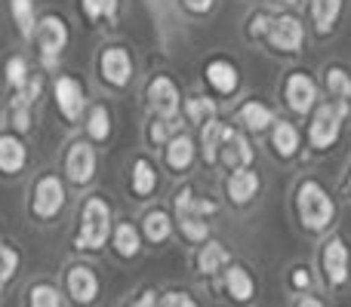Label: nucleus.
<instances>
[{
	"mask_svg": "<svg viewBox=\"0 0 351 307\" xmlns=\"http://www.w3.org/2000/svg\"><path fill=\"white\" fill-rule=\"evenodd\" d=\"M299 304H311V307H317L321 302H317V298H299Z\"/></svg>",
	"mask_w": 351,
	"mask_h": 307,
	"instance_id": "37998d69",
	"label": "nucleus"
},
{
	"mask_svg": "<svg viewBox=\"0 0 351 307\" xmlns=\"http://www.w3.org/2000/svg\"><path fill=\"white\" fill-rule=\"evenodd\" d=\"M173 234V222H170V215H167L164 209H152L145 215V237L152 243H164L167 237Z\"/></svg>",
	"mask_w": 351,
	"mask_h": 307,
	"instance_id": "c85d7f7f",
	"label": "nucleus"
},
{
	"mask_svg": "<svg viewBox=\"0 0 351 307\" xmlns=\"http://www.w3.org/2000/svg\"><path fill=\"white\" fill-rule=\"evenodd\" d=\"M280 3H299V0H280Z\"/></svg>",
	"mask_w": 351,
	"mask_h": 307,
	"instance_id": "c03bdc74",
	"label": "nucleus"
},
{
	"mask_svg": "<svg viewBox=\"0 0 351 307\" xmlns=\"http://www.w3.org/2000/svg\"><path fill=\"white\" fill-rule=\"evenodd\" d=\"M206 83H210L216 92L228 96V92L237 90L241 77H237V68L231 65L228 59H216V62H210V65H206Z\"/></svg>",
	"mask_w": 351,
	"mask_h": 307,
	"instance_id": "a211bd4d",
	"label": "nucleus"
},
{
	"mask_svg": "<svg viewBox=\"0 0 351 307\" xmlns=\"http://www.w3.org/2000/svg\"><path fill=\"white\" fill-rule=\"evenodd\" d=\"M148 105L154 108L158 117H167V120H176L179 114V90L170 77L158 74V77L148 83Z\"/></svg>",
	"mask_w": 351,
	"mask_h": 307,
	"instance_id": "9d476101",
	"label": "nucleus"
},
{
	"mask_svg": "<svg viewBox=\"0 0 351 307\" xmlns=\"http://www.w3.org/2000/svg\"><path fill=\"white\" fill-rule=\"evenodd\" d=\"M111 234V209L102 197H90L80 206V222L77 234H74V249L80 252H96L108 243Z\"/></svg>",
	"mask_w": 351,
	"mask_h": 307,
	"instance_id": "f03ea898",
	"label": "nucleus"
},
{
	"mask_svg": "<svg viewBox=\"0 0 351 307\" xmlns=\"http://www.w3.org/2000/svg\"><path fill=\"white\" fill-rule=\"evenodd\" d=\"M225 191H228L231 203H237V206L250 203V200L256 197V191H259V175H256L250 166L234 169V172L228 175V181H225Z\"/></svg>",
	"mask_w": 351,
	"mask_h": 307,
	"instance_id": "2eb2a0df",
	"label": "nucleus"
},
{
	"mask_svg": "<svg viewBox=\"0 0 351 307\" xmlns=\"http://www.w3.org/2000/svg\"><path fill=\"white\" fill-rule=\"evenodd\" d=\"M176 222H179L185 240H191V243H204L206 234H210L206 215L197 209V197H194L191 187H182L176 193Z\"/></svg>",
	"mask_w": 351,
	"mask_h": 307,
	"instance_id": "39448f33",
	"label": "nucleus"
},
{
	"mask_svg": "<svg viewBox=\"0 0 351 307\" xmlns=\"http://www.w3.org/2000/svg\"><path fill=\"white\" fill-rule=\"evenodd\" d=\"M158 187V172H154V166L148 160H136L133 163V193L139 200L152 197V191Z\"/></svg>",
	"mask_w": 351,
	"mask_h": 307,
	"instance_id": "a878e982",
	"label": "nucleus"
},
{
	"mask_svg": "<svg viewBox=\"0 0 351 307\" xmlns=\"http://www.w3.org/2000/svg\"><path fill=\"white\" fill-rule=\"evenodd\" d=\"M284 96H287V105H290L296 114H308V111L315 108V102H317V86H315V80H311L308 74L296 71V74L287 77Z\"/></svg>",
	"mask_w": 351,
	"mask_h": 307,
	"instance_id": "9b49d317",
	"label": "nucleus"
},
{
	"mask_svg": "<svg viewBox=\"0 0 351 307\" xmlns=\"http://www.w3.org/2000/svg\"><path fill=\"white\" fill-rule=\"evenodd\" d=\"M10 120H12V126H16V133H28L31 129V102H25V98L16 96L12 111H10Z\"/></svg>",
	"mask_w": 351,
	"mask_h": 307,
	"instance_id": "e433bc0d",
	"label": "nucleus"
},
{
	"mask_svg": "<svg viewBox=\"0 0 351 307\" xmlns=\"http://www.w3.org/2000/svg\"><path fill=\"white\" fill-rule=\"evenodd\" d=\"M271 148L278 157H293L299 151V129L293 123H274L271 129Z\"/></svg>",
	"mask_w": 351,
	"mask_h": 307,
	"instance_id": "393cba45",
	"label": "nucleus"
},
{
	"mask_svg": "<svg viewBox=\"0 0 351 307\" xmlns=\"http://www.w3.org/2000/svg\"><path fill=\"white\" fill-rule=\"evenodd\" d=\"M28 304H34V307H59L62 295H59V289H56V286L40 283V286H31V289H28Z\"/></svg>",
	"mask_w": 351,
	"mask_h": 307,
	"instance_id": "473e14b6",
	"label": "nucleus"
},
{
	"mask_svg": "<svg viewBox=\"0 0 351 307\" xmlns=\"http://www.w3.org/2000/svg\"><path fill=\"white\" fill-rule=\"evenodd\" d=\"M228 133L225 123H219L216 117L200 123V148H204V160L206 163H216L219 160V148H222V139Z\"/></svg>",
	"mask_w": 351,
	"mask_h": 307,
	"instance_id": "aec40b11",
	"label": "nucleus"
},
{
	"mask_svg": "<svg viewBox=\"0 0 351 307\" xmlns=\"http://www.w3.org/2000/svg\"><path fill=\"white\" fill-rule=\"evenodd\" d=\"M65 172L74 185H90L96 175V151L86 142H74L65 157Z\"/></svg>",
	"mask_w": 351,
	"mask_h": 307,
	"instance_id": "f8f14e48",
	"label": "nucleus"
},
{
	"mask_svg": "<svg viewBox=\"0 0 351 307\" xmlns=\"http://www.w3.org/2000/svg\"><path fill=\"white\" fill-rule=\"evenodd\" d=\"M37 46H40V55L47 65H56V59L62 55V49L68 46V25L65 18L59 16H43L40 22H37Z\"/></svg>",
	"mask_w": 351,
	"mask_h": 307,
	"instance_id": "423d86ee",
	"label": "nucleus"
},
{
	"mask_svg": "<svg viewBox=\"0 0 351 307\" xmlns=\"http://www.w3.org/2000/svg\"><path fill=\"white\" fill-rule=\"evenodd\" d=\"M219 157H222L231 169H241V166H250L256 154H253V148H250V142L228 126V133H225V139H222V148H219Z\"/></svg>",
	"mask_w": 351,
	"mask_h": 307,
	"instance_id": "dca6fc26",
	"label": "nucleus"
},
{
	"mask_svg": "<svg viewBox=\"0 0 351 307\" xmlns=\"http://www.w3.org/2000/svg\"><path fill=\"white\" fill-rule=\"evenodd\" d=\"M65 206V187L56 175H43L31 187V215L40 222H53Z\"/></svg>",
	"mask_w": 351,
	"mask_h": 307,
	"instance_id": "20e7f679",
	"label": "nucleus"
},
{
	"mask_svg": "<svg viewBox=\"0 0 351 307\" xmlns=\"http://www.w3.org/2000/svg\"><path fill=\"white\" fill-rule=\"evenodd\" d=\"M53 96H56V108H59V114L65 117L68 123H77L80 114H84V86H80V80L74 77H59L53 83Z\"/></svg>",
	"mask_w": 351,
	"mask_h": 307,
	"instance_id": "1a4fd4ad",
	"label": "nucleus"
},
{
	"mask_svg": "<svg viewBox=\"0 0 351 307\" xmlns=\"http://www.w3.org/2000/svg\"><path fill=\"white\" fill-rule=\"evenodd\" d=\"M16 271H19V252L0 243V289L16 277Z\"/></svg>",
	"mask_w": 351,
	"mask_h": 307,
	"instance_id": "c9c22d12",
	"label": "nucleus"
},
{
	"mask_svg": "<svg viewBox=\"0 0 351 307\" xmlns=\"http://www.w3.org/2000/svg\"><path fill=\"white\" fill-rule=\"evenodd\" d=\"M348 187H351V178H348Z\"/></svg>",
	"mask_w": 351,
	"mask_h": 307,
	"instance_id": "a18cd8bd",
	"label": "nucleus"
},
{
	"mask_svg": "<svg viewBox=\"0 0 351 307\" xmlns=\"http://www.w3.org/2000/svg\"><path fill=\"white\" fill-rule=\"evenodd\" d=\"M348 117V102L346 98H336L333 105H321L311 120V129H308V142L311 148L317 151H327L342 133V120Z\"/></svg>",
	"mask_w": 351,
	"mask_h": 307,
	"instance_id": "7ed1b4c3",
	"label": "nucleus"
},
{
	"mask_svg": "<svg viewBox=\"0 0 351 307\" xmlns=\"http://www.w3.org/2000/svg\"><path fill=\"white\" fill-rule=\"evenodd\" d=\"M225 289L234 302H250L253 298V277L247 273V267L241 265H225Z\"/></svg>",
	"mask_w": 351,
	"mask_h": 307,
	"instance_id": "6ab92c4d",
	"label": "nucleus"
},
{
	"mask_svg": "<svg viewBox=\"0 0 351 307\" xmlns=\"http://www.w3.org/2000/svg\"><path fill=\"white\" fill-rule=\"evenodd\" d=\"M185 114L191 123H204V120H210V117H216V102H210V98H188Z\"/></svg>",
	"mask_w": 351,
	"mask_h": 307,
	"instance_id": "72a5a7b5",
	"label": "nucleus"
},
{
	"mask_svg": "<svg viewBox=\"0 0 351 307\" xmlns=\"http://www.w3.org/2000/svg\"><path fill=\"white\" fill-rule=\"evenodd\" d=\"M237 120H241L243 129H250V133H265V129L274 123V111L262 102H247L241 111H237Z\"/></svg>",
	"mask_w": 351,
	"mask_h": 307,
	"instance_id": "412c9836",
	"label": "nucleus"
},
{
	"mask_svg": "<svg viewBox=\"0 0 351 307\" xmlns=\"http://www.w3.org/2000/svg\"><path fill=\"white\" fill-rule=\"evenodd\" d=\"M86 135L93 142H105L111 135V114L105 105H93L86 114Z\"/></svg>",
	"mask_w": 351,
	"mask_h": 307,
	"instance_id": "cd10ccee",
	"label": "nucleus"
},
{
	"mask_svg": "<svg viewBox=\"0 0 351 307\" xmlns=\"http://www.w3.org/2000/svg\"><path fill=\"white\" fill-rule=\"evenodd\" d=\"M114 249L121 258H136L142 249V240H139V230L133 228V224H117L114 228Z\"/></svg>",
	"mask_w": 351,
	"mask_h": 307,
	"instance_id": "bb28decb",
	"label": "nucleus"
},
{
	"mask_svg": "<svg viewBox=\"0 0 351 307\" xmlns=\"http://www.w3.org/2000/svg\"><path fill=\"white\" fill-rule=\"evenodd\" d=\"M296 212H299V222H302L305 230L311 234H321L333 224V215H336V206L330 200V193L324 191L321 181L308 178L299 185L296 191Z\"/></svg>",
	"mask_w": 351,
	"mask_h": 307,
	"instance_id": "f257e3e1",
	"label": "nucleus"
},
{
	"mask_svg": "<svg viewBox=\"0 0 351 307\" xmlns=\"http://www.w3.org/2000/svg\"><path fill=\"white\" fill-rule=\"evenodd\" d=\"M99 74L114 90L127 86L130 77H133V59H130V53L123 46H105L102 59H99Z\"/></svg>",
	"mask_w": 351,
	"mask_h": 307,
	"instance_id": "6e6552de",
	"label": "nucleus"
},
{
	"mask_svg": "<svg viewBox=\"0 0 351 307\" xmlns=\"http://www.w3.org/2000/svg\"><path fill=\"white\" fill-rule=\"evenodd\" d=\"M324 271H327V283L330 286H346L348 283V246L339 240V237H333V240L324 246Z\"/></svg>",
	"mask_w": 351,
	"mask_h": 307,
	"instance_id": "4468645a",
	"label": "nucleus"
},
{
	"mask_svg": "<svg viewBox=\"0 0 351 307\" xmlns=\"http://www.w3.org/2000/svg\"><path fill=\"white\" fill-rule=\"evenodd\" d=\"M191 163H194V142L188 139L185 133L173 135V139L167 142V166L176 169V172H185Z\"/></svg>",
	"mask_w": 351,
	"mask_h": 307,
	"instance_id": "4be33fe9",
	"label": "nucleus"
},
{
	"mask_svg": "<svg viewBox=\"0 0 351 307\" xmlns=\"http://www.w3.org/2000/svg\"><path fill=\"white\" fill-rule=\"evenodd\" d=\"M268 25H271V16H265V12H256L253 18H250V37H265L268 34Z\"/></svg>",
	"mask_w": 351,
	"mask_h": 307,
	"instance_id": "ea45409f",
	"label": "nucleus"
},
{
	"mask_svg": "<svg viewBox=\"0 0 351 307\" xmlns=\"http://www.w3.org/2000/svg\"><path fill=\"white\" fill-rule=\"evenodd\" d=\"M65 286H68V295H71L77 304H93L99 295V277H96V271L86 265L68 267Z\"/></svg>",
	"mask_w": 351,
	"mask_h": 307,
	"instance_id": "ddd939ff",
	"label": "nucleus"
},
{
	"mask_svg": "<svg viewBox=\"0 0 351 307\" xmlns=\"http://www.w3.org/2000/svg\"><path fill=\"white\" fill-rule=\"evenodd\" d=\"M228 258H231L228 249H225L219 240H210V243H204L197 252V271L213 277V273H219L225 265H228Z\"/></svg>",
	"mask_w": 351,
	"mask_h": 307,
	"instance_id": "5701e85b",
	"label": "nucleus"
},
{
	"mask_svg": "<svg viewBox=\"0 0 351 307\" xmlns=\"http://www.w3.org/2000/svg\"><path fill=\"white\" fill-rule=\"evenodd\" d=\"M25 80H28V65H25L22 55H12V59L6 62V83H10L12 92H19L25 86Z\"/></svg>",
	"mask_w": 351,
	"mask_h": 307,
	"instance_id": "f704fd0d",
	"label": "nucleus"
},
{
	"mask_svg": "<svg viewBox=\"0 0 351 307\" xmlns=\"http://www.w3.org/2000/svg\"><path fill=\"white\" fill-rule=\"evenodd\" d=\"M265 37L278 53H299L305 40V28L296 16H274Z\"/></svg>",
	"mask_w": 351,
	"mask_h": 307,
	"instance_id": "0eeeda50",
	"label": "nucleus"
},
{
	"mask_svg": "<svg viewBox=\"0 0 351 307\" xmlns=\"http://www.w3.org/2000/svg\"><path fill=\"white\" fill-rule=\"evenodd\" d=\"M342 12V0H311V22L317 34H327Z\"/></svg>",
	"mask_w": 351,
	"mask_h": 307,
	"instance_id": "b1692460",
	"label": "nucleus"
},
{
	"mask_svg": "<svg viewBox=\"0 0 351 307\" xmlns=\"http://www.w3.org/2000/svg\"><path fill=\"white\" fill-rule=\"evenodd\" d=\"M86 22H99V18H114L117 16V0H80Z\"/></svg>",
	"mask_w": 351,
	"mask_h": 307,
	"instance_id": "2f4dec72",
	"label": "nucleus"
},
{
	"mask_svg": "<svg viewBox=\"0 0 351 307\" xmlns=\"http://www.w3.org/2000/svg\"><path fill=\"white\" fill-rule=\"evenodd\" d=\"M158 304H164V307H191L194 298L188 295V292H167V295L158 298Z\"/></svg>",
	"mask_w": 351,
	"mask_h": 307,
	"instance_id": "58836bf2",
	"label": "nucleus"
},
{
	"mask_svg": "<svg viewBox=\"0 0 351 307\" xmlns=\"http://www.w3.org/2000/svg\"><path fill=\"white\" fill-rule=\"evenodd\" d=\"M10 12L12 22L19 25V34L22 37H34V3L31 0H10Z\"/></svg>",
	"mask_w": 351,
	"mask_h": 307,
	"instance_id": "c756f323",
	"label": "nucleus"
},
{
	"mask_svg": "<svg viewBox=\"0 0 351 307\" xmlns=\"http://www.w3.org/2000/svg\"><path fill=\"white\" fill-rule=\"evenodd\" d=\"M324 83H327V92L333 98H351V77L342 68H327V77H324Z\"/></svg>",
	"mask_w": 351,
	"mask_h": 307,
	"instance_id": "7c9ffc66",
	"label": "nucleus"
},
{
	"mask_svg": "<svg viewBox=\"0 0 351 307\" xmlns=\"http://www.w3.org/2000/svg\"><path fill=\"white\" fill-rule=\"evenodd\" d=\"M308 286H311V273L305 267H296L293 271V289H308Z\"/></svg>",
	"mask_w": 351,
	"mask_h": 307,
	"instance_id": "a19ab883",
	"label": "nucleus"
},
{
	"mask_svg": "<svg viewBox=\"0 0 351 307\" xmlns=\"http://www.w3.org/2000/svg\"><path fill=\"white\" fill-rule=\"evenodd\" d=\"M28 163V151L12 133L0 135V172L3 175H19Z\"/></svg>",
	"mask_w": 351,
	"mask_h": 307,
	"instance_id": "f3484780",
	"label": "nucleus"
},
{
	"mask_svg": "<svg viewBox=\"0 0 351 307\" xmlns=\"http://www.w3.org/2000/svg\"><path fill=\"white\" fill-rule=\"evenodd\" d=\"M182 3H185L191 12L204 16V12H210V10H213V3H216V0H182Z\"/></svg>",
	"mask_w": 351,
	"mask_h": 307,
	"instance_id": "79ce46f5",
	"label": "nucleus"
},
{
	"mask_svg": "<svg viewBox=\"0 0 351 307\" xmlns=\"http://www.w3.org/2000/svg\"><path fill=\"white\" fill-rule=\"evenodd\" d=\"M176 126V120H167V117H158V120L152 123V133H148V139H152V145L154 148H160V145H167L170 142V129Z\"/></svg>",
	"mask_w": 351,
	"mask_h": 307,
	"instance_id": "4c0bfd02",
	"label": "nucleus"
}]
</instances>
